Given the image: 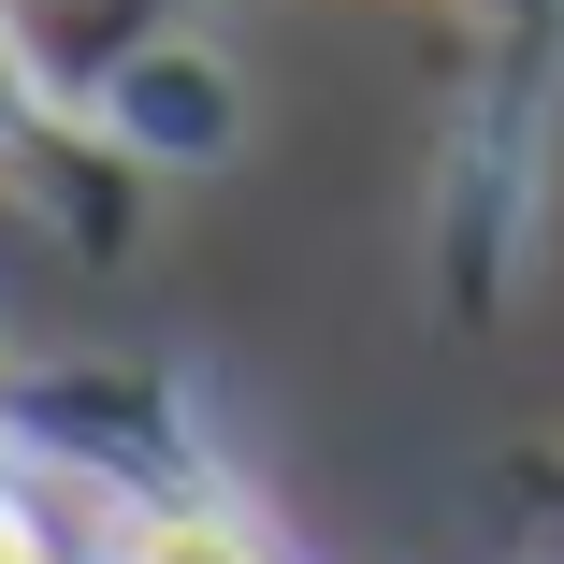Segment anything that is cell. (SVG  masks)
Segmentation results:
<instances>
[{"instance_id": "cell-2", "label": "cell", "mask_w": 564, "mask_h": 564, "mask_svg": "<svg viewBox=\"0 0 564 564\" xmlns=\"http://www.w3.org/2000/svg\"><path fill=\"white\" fill-rule=\"evenodd\" d=\"M0 564H44V535H30V521H0Z\"/></svg>"}, {"instance_id": "cell-1", "label": "cell", "mask_w": 564, "mask_h": 564, "mask_svg": "<svg viewBox=\"0 0 564 564\" xmlns=\"http://www.w3.org/2000/svg\"><path fill=\"white\" fill-rule=\"evenodd\" d=\"M0 131H30V58H15V30H0Z\"/></svg>"}]
</instances>
